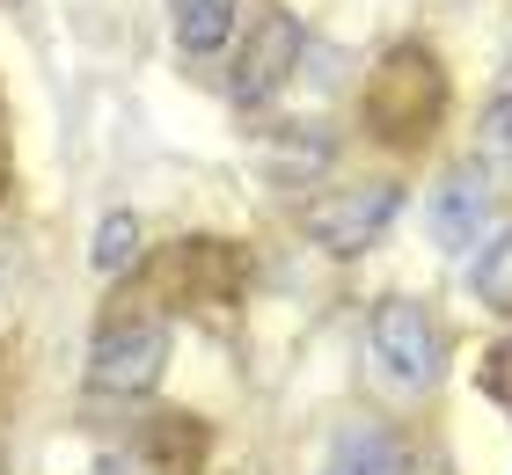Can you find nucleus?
Wrapping results in <instances>:
<instances>
[{
  "label": "nucleus",
  "instance_id": "nucleus-1",
  "mask_svg": "<svg viewBox=\"0 0 512 475\" xmlns=\"http://www.w3.org/2000/svg\"><path fill=\"white\" fill-rule=\"evenodd\" d=\"M366 351H374L381 380L403 388V395H425L432 380L447 373V329H439V315L425 300H410V293L374 300V315H366Z\"/></svg>",
  "mask_w": 512,
  "mask_h": 475
},
{
  "label": "nucleus",
  "instance_id": "nucleus-2",
  "mask_svg": "<svg viewBox=\"0 0 512 475\" xmlns=\"http://www.w3.org/2000/svg\"><path fill=\"white\" fill-rule=\"evenodd\" d=\"M439 110H447V74H439V59L425 44H395V52L374 66V81H366V117H374L381 139H425L439 125Z\"/></svg>",
  "mask_w": 512,
  "mask_h": 475
},
{
  "label": "nucleus",
  "instance_id": "nucleus-3",
  "mask_svg": "<svg viewBox=\"0 0 512 475\" xmlns=\"http://www.w3.org/2000/svg\"><path fill=\"white\" fill-rule=\"evenodd\" d=\"M169 366V322L154 307H110L96 344H88V388L96 395H147Z\"/></svg>",
  "mask_w": 512,
  "mask_h": 475
},
{
  "label": "nucleus",
  "instance_id": "nucleus-4",
  "mask_svg": "<svg viewBox=\"0 0 512 475\" xmlns=\"http://www.w3.org/2000/svg\"><path fill=\"white\" fill-rule=\"evenodd\" d=\"M395 212H403V190L395 183H337V190H322V198H308L300 227H308L330 256H359V249H374L388 234Z\"/></svg>",
  "mask_w": 512,
  "mask_h": 475
},
{
  "label": "nucleus",
  "instance_id": "nucleus-5",
  "mask_svg": "<svg viewBox=\"0 0 512 475\" xmlns=\"http://www.w3.org/2000/svg\"><path fill=\"white\" fill-rule=\"evenodd\" d=\"M483 227H491V176L476 169H447L439 176V190H432V242L439 249H476L483 242Z\"/></svg>",
  "mask_w": 512,
  "mask_h": 475
},
{
  "label": "nucleus",
  "instance_id": "nucleus-6",
  "mask_svg": "<svg viewBox=\"0 0 512 475\" xmlns=\"http://www.w3.org/2000/svg\"><path fill=\"white\" fill-rule=\"evenodd\" d=\"M300 66V22L293 15H264L249 30V44H242V66H235V95L242 103H264V95L278 88Z\"/></svg>",
  "mask_w": 512,
  "mask_h": 475
},
{
  "label": "nucleus",
  "instance_id": "nucleus-7",
  "mask_svg": "<svg viewBox=\"0 0 512 475\" xmlns=\"http://www.w3.org/2000/svg\"><path fill=\"white\" fill-rule=\"evenodd\" d=\"M322 475H410V461L381 424H337V439L322 446Z\"/></svg>",
  "mask_w": 512,
  "mask_h": 475
},
{
  "label": "nucleus",
  "instance_id": "nucleus-8",
  "mask_svg": "<svg viewBox=\"0 0 512 475\" xmlns=\"http://www.w3.org/2000/svg\"><path fill=\"white\" fill-rule=\"evenodd\" d=\"M235 37V0H176V44L183 52H220Z\"/></svg>",
  "mask_w": 512,
  "mask_h": 475
},
{
  "label": "nucleus",
  "instance_id": "nucleus-9",
  "mask_svg": "<svg viewBox=\"0 0 512 475\" xmlns=\"http://www.w3.org/2000/svg\"><path fill=\"white\" fill-rule=\"evenodd\" d=\"M205 424H191V417H154L147 424V446H154V461L169 468V475H198L205 468V446H191V454H183V439H198Z\"/></svg>",
  "mask_w": 512,
  "mask_h": 475
},
{
  "label": "nucleus",
  "instance_id": "nucleus-10",
  "mask_svg": "<svg viewBox=\"0 0 512 475\" xmlns=\"http://www.w3.org/2000/svg\"><path fill=\"white\" fill-rule=\"evenodd\" d=\"M476 300L491 307V315H512V227L476 256Z\"/></svg>",
  "mask_w": 512,
  "mask_h": 475
},
{
  "label": "nucleus",
  "instance_id": "nucleus-11",
  "mask_svg": "<svg viewBox=\"0 0 512 475\" xmlns=\"http://www.w3.org/2000/svg\"><path fill=\"white\" fill-rule=\"evenodd\" d=\"M88 256H96V271H103V278H118L125 264H139V220H132V212H103L96 249H88Z\"/></svg>",
  "mask_w": 512,
  "mask_h": 475
},
{
  "label": "nucleus",
  "instance_id": "nucleus-12",
  "mask_svg": "<svg viewBox=\"0 0 512 475\" xmlns=\"http://www.w3.org/2000/svg\"><path fill=\"white\" fill-rule=\"evenodd\" d=\"M476 388H483V402H498V410L512 417V337H498L476 359Z\"/></svg>",
  "mask_w": 512,
  "mask_h": 475
},
{
  "label": "nucleus",
  "instance_id": "nucleus-13",
  "mask_svg": "<svg viewBox=\"0 0 512 475\" xmlns=\"http://www.w3.org/2000/svg\"><path fill=\"white\" fill-rule=\"evenodd\" d=\"M483 154L512 169V95H498V103L483 110Z\"/></svg>",
  "mask_w": 512,
  "mask_h": 475
},
{
  "label": "nucleus",
  "instance_id": "nucleus-14",
  "mask_svg": "<svg viewBox=\"0 0 512 475\" xmlns=\"http://www.w3.org/2000/svg\"><path fill=\"white\" fill-rule=\"evenodd\" d=\"M8 285H15V234H0V300H8Z\"/></svg>",
  "mask_w": 512,
  "mask_h": 475
},
{
  "label": "nucleus",
  "instance_id": "nucleus-15",
  "mask_svg": "<svg viewBox=\"0 0 512 475\" xmlns=\"http://www.w3.org/2000/svg\"><path fill=\"white\" fill-rule=\"evenodd\" d=\"M96 475H132V461H125V454H103V461H96Z\"/></svg>",
  "mask_w": 512,
  "mask_h": 475
}]
</instances>
